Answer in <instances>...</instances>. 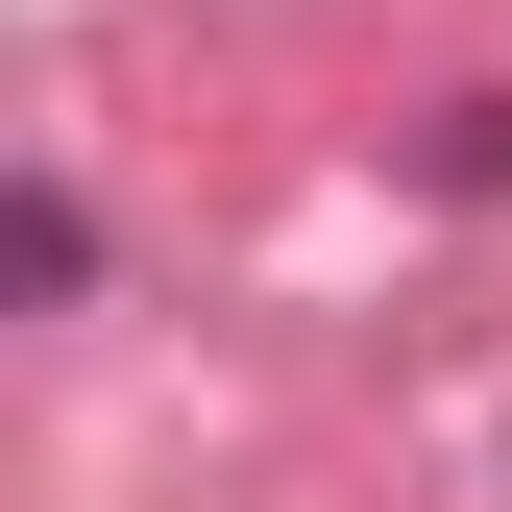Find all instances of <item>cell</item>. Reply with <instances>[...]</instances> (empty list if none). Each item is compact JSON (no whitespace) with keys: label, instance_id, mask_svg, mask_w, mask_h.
Instances as JSON below:
<instances>
[{"label":"cell","instance_id":"obj_1","mask_svg":"<svg viewBox=\"0 0 512 512\" xmlns=\"http://www.w3.org/2000/svg\"><path fill=\"white\" fill-rule=\"evenodd\" d=\"M0 269H25V317L98 293V196H74V171H25V196H0Z\"/></svg>","mask_w":512,"mask_h":512}]
</instances>
